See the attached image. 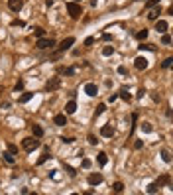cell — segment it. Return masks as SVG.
Wrapping results in <instances>:
<instances>
[{"instance_id":"1","label":"cell","mask_w":173,"mask_h":195,"mask_svg":"<svg viewBox=\"0 0 173 195\" xmlns=\"http://www.w3.org/2000/svg\"><path fill=\"white\" fill-rule=\"evenodd\" d=\"M67 12L73 20H79L81 14H83V8H81L79 2H67Z\"/></svg>"},{"instance_id":"2","label":"cell","mask_w":173,"mask_h":195,"mask_svg":"<svg viewBox=\"0 0 173 195\" xmlns=\"http://www.w3.org/2000/svg\"><path fill=\"white\" fill-rule=\"evenodd\" d=\"M22 148L26 152H34L36 148H39V140L36 136H30V138H24L22 140Z\"/></svg>"},{"instance_id":"3","label":"cell","mask_w":173,"mask_h":195,"mask_svg":"<svg viewBox=\"0 0 173 195\" xmlns=\"http://www.w3.org/2000/svg\"><path fill=\"white\" fill-rule=\"evenodd\" d=\"M73 44H75V38H73V36H69V38H65V40H63V41H61V44H59V49H57V53H55V55H53V57H57V55H59V53L67 51V49L71 47Z\"/></svg>"},{"instance_id":"4","label":"cell","mask_w":173,"mask_h":195,"mask_svg":"<svg viewBox=\"0 0 173 195\" xmlns=\"http://www.w3.org/2000/svg\"><path fill=\"white\" fill-rule=\"evenodd\" d=\"M61 87V79L59 77H51L47 83H45V91L47 93H53V91H57Z\"/></svg>"},{"instance_id":"5","label":"cell","mask_w":173,"mask_h":195,"mask_svg":"<svg viewBox=\"0 0 173 195\" xmlns=\"http://www.w3.org/2000/svg\"><path fill=\"white\" fill-rule=\"evenodd\" d=\"M148 65H150V61H148L146 57H142V55L134 59V67L138 69V71H144V69H148Z\"/></svg>"},{"instance_id":"6","label":"cell","mask_w":173,"mask_h":195,"mask_svg":"<svg viewBox=\"0 0 173 195\" xmlns=\"http://www.w3.org/2000/svg\"><path fill=\"white\" fill-rule=\"evenodd\" d=\"M53 45H55V41H53L51 38L49 40L47 38H38V49H47V47L51 49Z\"/></svg>"},{"instance_id":"7","label":"cell","mask_w":173,"mask_h":195,"mask_svg":"<svg viewBox=\"0 0 173 195\" xmlns=\"http://www.w3.org/2000/svg\"><path fill=\"white\" fill-rule=\"evenodd\" d=\"M22 6H24V0H8V8L12 12H20Z\"/></svg>"},{"instance_id":"8","label":"cell","mask_w":173,"mask_h":195,"mask_svg":"<svg viewBox=\"0 0 173 195\" xmlns=\"http://www.w3.org/2000/svg\"><path fill=\"white\" fill-rule=\"evenodd\" d=\"M85 93L89 95V97H97V95H98V87L94 85V83H86V85H85Z\"/></svg>"},{"instance_id":"9","label":"cell","mask_w":173,"mask_h":195,"mask_svg":"<svg viewBox=\"0 0 173 195\" xmlns=\"http://www.w3.org/2000/svg\"><path fill=\"white\" fill-rule=\"evenodd\" d=\"M112 134H114V128L110 124H104L100 128V136H104V138H112Z\"/></svg>"},{"instance_id":"10","label":"cell","mask_w":173,"mask_h":195,"mask_svg":"<svg viewBox=\"0 0 173 195\" xmlns=\"http://www.w3.org/2000/svg\"><path fill=\"white\" fill-rule=\"evenodd\" d=\"M86 181H89V185H98L102 181V173H90Z\"/></svg>"},{"instance_id":"11","label":"cell","mask_w":173,"mask_h":195,"mask_svg":"<svg viewBox=\"0 0 173 195\" xmlns=\"http://www.w3.org/2000/svg\"><path fill=\"white\" fill-rule=\"evenodd\" d=\"M167 28H169V24H167L165 20H155V30H158L159 34H165Z\"/></svg>"},{"instance_id":"12","label":"cell","mask_w":173,"mask_h":195,"mask_svg":"<svg viewBox=\"0 0 173 195\" xmlns=\"http://www.w3.org/2000/svg\"><path fill=\"white\" fill-rule=\"evenodd\" d=\"M53 124H55V126H65V124H67V117H65V114H55V117H53Z\"/></svg>"},{"instance_id":"13","label":"cell","mask_w":173,"mask_h":195,"mask_svg":"<svg viewBox=\"0 0 173 195\" xmlns=\"http://www.w3.org/2000/svg\"><path fill=\"white\" fill-rule=\"evenodd\" d=\"M75 110H77V103H75V101H73V99H71V101H69L67 105H65V113H67V114H73V113H75Z\"/></svg>"},{"instance_id":"14","label":"cell","mask_w":173,"mask_h":195,"mask_svg":"<svg viewBox=\"0 0 173 195\" xmlns=\"http://www.w3.org/2000/svg\"><path fill=\"white\" fill-rule=\"evenodd\" d=\"M32 132H34L36 138H42L43 136V128L39 126V124H32Z\"/></svg>"},{"instance_id":"15","label":"cell","mask_w":173,"mask_h":195,"mask_svg":"<svg viewBox=\"0 0 173 195\" xmlns=\"http://www.w3.org/2000/svg\"><path fill=\"white\" fill-rule=\"evenodd\" d=\"M49 158H51V156H49V148H45V150H43V154L39 156V160H38V165H42V164H45V162H47Z\"/></svg>"},{"instance_id":"16","label":"cell","mask_w":173,"mask_h":195,"mask_svg":"<svg viewBox=\"0 0 173 195\" xmlns=\"http://www.w3.org/2000/svg\"><path fill=\"white\" fill-rule=\"evenodd\" d=\"M2 156H4V162H6V164H10V165L16 164V158H14V154H12V152H4Z\"/></svg>"},{"instance_id":"17","label":"cell","mask_w":173,"mask_h":195,"mask_svg":"<svg viewBox=\"0 0 173 195\" xmlns=\"http://www.w3.org/2000/svg\"><path fill=\"white\" fill-rule=\"evenodd\" d=\"M97 162H98V165H106L108 164V156H106L104 152H100V154L97 156Z\"/></svg>"},{"instance_id":"18","label":"cell","mask_w":173,"mask_h":195,"mask_svg":"<svg viewBox=\"0 0 173 195\" xmlns=\"http://www.w3.org/2000/svg\"><path fill=\"white\" fill-rule=\"evenodd\" d=\"M159 14H161V10H159V8H154V10H151L150 14H148V20H151V22H155Z\"/></svg>"},{"instance_id":"19","label":"cell","mask_w":173,"mask_h":195,"mask_svg":"<svg viewBox=\"0 0 173 195\" xmlns=\"http://www.w3.org/2000/svg\"><path fill=\"white\" fill-rule=\"evenodd\" d=\"M118 97H120L122 101H126V103H128V101H132V95H130V93H128V91H126V89H122L120 93H118Z\"/></svg>"},{"instance_id":"20","label":"cell","mask_w":173,"mask_h":195,"mask_svg":"<svg viewBox=\"0 0 173 195\" xmlns=\"http://www.w3.org/2000/svg\"><path fill=\"white\" fill-rule=\"evenodd\" d=\"M148 34H150L148 30H140V32H136V40H138V41H144V40L148 38Z\"/></svg>"},{"instance_id":"21","label":"cell","mask_w":173,"mask_h":195,"mask_svg":"<svg viewBox=\"0 0 173 195\" xmlns=\"http://www.w3.org/2000/svg\"><path fill=\"white\" fill-rule=\"evenodd\" d=\"M138 49H140V51H155V45H150V44H142V45H138Z\"/></svg>"},{"instance_id":"22","label":"cell","mask_w":173,"mask_h":195,"mask_svg":"<svg viewBox=\"0 0 173 195\" xmlns=\"http://www.w3.org/2000/svg\"><path fill=\"white\" fill-rule=\"evenodd\" d=\"M161 187V185L158 183V181H154V183H150L148 185V193H158V189Z\"/></svg>"},{"instance_id":"23","label":"cell","mask_w":173,"mask_h":195,"mask_svg":"<svg viewBox=\"0 0 173 195\" xmlns=\"http://www.w3.org/2000/svg\"><path fill=\"white\" fill-rule=\"evenodd\" d=\"M142 132H146V134H150V132H154V126H151L150 122H142Z\"/></svg>"},{"instance_id":"24","label":"cell","mask_w":173,"mask_h":195,"mask_svg":"<svg viewBox=\"0 0 173 195\" xmlns=\"http://www.w3.org/2000/svg\"><path fill=\"white\" fill-rule=\"evenodd\" d=\"M112 53H114V47H112V45H104V47H102V55H104V57L112 55Z\"/></svg>"},{"instance_id":"25","label":"cell","mask_w":173,"mask_h":195,"mask_svg":"<svg viewBox=\"0 0 173 195\" xmlns=\"http://www.w3.org/2000/svg\"><path fill=\"white\" fill-rule=\"evenodd\" d=\"M32 97H34V93H24V95H20L18 101L20 103H28V101H32Z\"/></svg>"},{"instance_id":"26","label":"cell","mask_w":173,"mask_h":195,"mask_svg":"<svg viewBox=\"0 0 173 195\" xmlns=\"http://www.w3.org/2000/svg\"><path fill=\"white\" fill-rule=\"evenodd\" d=\"M112 191H116V193H122V191H124V183H122V181H116V183L112 185Z\"/></svg>"},{"instance_id":"27","label":"cell","mask_w":173,"mask_h":195,"mask_svg":"<svg viewBox=\"0 0 173 195\" xmlns=\"http://www.w3.org/2000/svg\"><path fill=\"white\" fill-rule=\"evenodd\" d=\"M161 160L165 162V164H171V154H169V150H163V152H161Z\"/></svg>"},{"instance_id":"28","label":"cell","mask_w":173,"mask_h":195,"mask_svg":"<svg viewBox=\"0 0 173 195\" xmlns=\"http://www.w3.org/2000/svg\"><path fill=\"white\" fill-rule=\"evenodd\" d=\"M34 36L36 38H45V30L43 28H34Z\"/></svg>"},{"instance_id":"29","label":"cell","mask_w":173,"mask_h":195,"mask_svg":"<svg viewBox=\"0 0 173 195\" xmlns=\"http://www.w3.org/2000/svg\"><path fill=\"white\" fill-rule=\"evenodd\" d=\"M104 110H106V105H98V106H97V110H94V117H100Z\"/></svg>"},{"instance_id":"30","label":"cell","mask_w":173,"mask_h":195,"mask_svg":"<svg viewBox=\"0 0 173 195\" xmlns=\"http://www.w3.org/2000/svg\"><path fill=\"white\" fill-rule=\"evenodd\" d=\"M171 65H173V57H167V59L161 63V67H163V69H169Z\"/></svg>"},{"instance_id":"31","label":"cell","mask_w":173,"mask_h":195,"mask_svg":"<svg viewBox=\"0 0 173 195\" xmlns=\"http://www.w3.org/2000/svg\"><path fill=\"white\" fill-rule=\"evenodd\" d=\"M161 44H163V45H169V44H171V36H169V34H163V36H161Z\"/></svg>"},{"instance_id":"32","label":"cell","mask_w":173,"mask_h":195,"mask_svg":"<svg viewBox=\"0 0 173 195\" xmlns=\"http://www.w3.org/2000/svg\"><path fill=\"white\" fill-rule=\"evenodd\" d=\"M159 2H161V0H146V6L148 8H154V6H158Z\"/></svg>"},{"instance_id":"33","label":"cell","mask_w":173,"mask_h":195,"mask_svg":"<svg viewBox=\"0 0 173 195\" xmlns=\"http://www.w3.org/2000/svg\"><path fill=\"white\" fill-rule=\"evenodd\" d=\"M65 169H67V173H69L71 177H75V176H77V169H75V168H71V165H65Z\"/></svg>"},{"instance_id":"34","label":"cell","mask_w":173,"mask_h":195,"mask_svg":"<svg viewBox=\"0 0 173 195\" xmlns=\"http://www.w3.org/2000/svg\"><path fill=\"white\" fill-rule=\"evenodd\" d=\"M158 183H159V185H163V183H169V176H161V177L158 179Z\"/></svg>"},{"instance_id":"35","label":"cell","mask_w":173,"mask_h":195,"mask_svg":"<svg viewBox=\"0 0 173 195\" xmlns=\"http://www.w3.org/2000/svg\"><path fill=\"white\" fill-rule=\"evenodd\" d=\"M90 164H93V162H90V160H86V158H83V162H81V165H83L85 169H89V168H90Z\"/></svg>"},{"instance_id":"36","label":"cell","mask_w":173,"mask_h":195,"mask_svg":"<svg viewBox=\"0 0 173 195\" xmlns=\"http://www.w3.org/2000/svg\"><path fill=\"white\" fill-rule=\"evenodd\" d=\"M8 152H12V154H18V146H14V144H8Z\"/></svg>"},{"instance_id":"37","label":"cell","mask_w":173,"mask_h":195,"mask_svg":"<svg viewBox=\"0 0 173 195\" xmlns=\"http://www.w3.org/2000/svg\"><path fill=\"white\" fill-rule=\"evenodd\" d=\"M61 73H65V75H73V73H75V67H67V69H61Z\"/></svg>"},{"instance_id":"38","label":"cell","mask_w":173,"mask_h":195,"mask_svg":"<svg viewBox=\"0 0 173 195\" xmlns=\"http://www.w3.org/2000/svg\"><path fill=\"white\" fill-rule=\"evenodd\" d=\"M86 140H89V144H93V146L98 142V140H97V136H94V134H89V138H86Z\"/></svg>"},{"instance_id":"39","label":"cell","mask_w":173,"mask_h":195,"mask_svg":"<svg viewBox=\"0 0 173 195\" xmlns=\"http://www.w3.org/2000/svg\"><path fill=\"white\" fill-rule=\"evenodd\" d=\"M12 26H20V28H24V26H26V22H22V20H12Z\"/></svg>"},{"instance_id":"40","label":"cell","mask_w":173,"mask_h":195,"mask_svg":"<svg viewBox=\"0 0 173 195\" xmlns=\"http://www.w3.org/2000/svg\"><path fill=\"white\" fill-rule=\"evenodd\" d=\"M134 148H136V150H142V148H144V142H142V140H136V142H134Z\"/></svg>"},{"instance_id":"41","label":"cell","mask_w":173,"mask_h":195,"mask_svg":"<svg viewBox=\"0 0 173 195\" xmlns=\"http://www.w3.org/2000/svg\"><path fill=\"white\" fill-rule=\"evenodd\" d=\"M22 89H24V81H18V83H16V87H14V91L18 93V91H22Z\"/></svg>"},{"instance_id":"42","label":"cell","mask_w":173,"mask_h":195,"mask_svg":"<svg viewBox=\"0 0 173 195\" xmlns=\"http://www.w3.org/2000/svg\"><path fill=\"white\" fill-rule=\"evenodd\" d=\"M61 142H63V144H73V142H75V138H65V136H63Z\"/></svg>"},{"instance_id":"43","label":"cell","mask_w":173,"mask_h":195,"mask_svg":"<svg viewBox=\"0 0 173 195\" xmlns=\"http://www.w3.org/2000/svg\"><path fill=\"white\" fill-rule=\"evenodd\" d=\"M118 73H120V75H126V73H128V69H126L124 65H120V67H118Z\"/></svg>"},{"instance_id":"44","label":"cell","mask_w":173,"mask_h":195,"mask_svg":"<svg viewBox=\"0 0 173 195\" xmlns=\"http://www.w3.org/2000/svg\"><path fill=\"white\" fill-rule=\"evenodd\" d=\"M116 99H118V93H112V95H110V97H108V103H114V101H116Z\"/></svg>"},{"instance_id":"45","label":"cell","mask_w":173,"mask_h":195,"mask_svg":"<svg viewBox=\"0 0 173 195\" xmlns=\"http://www.w3.org/2000/svg\"><path fill=\"white\" fill-rule=\"evenodd\" d=\"M94 44V38H86L85 40V45H93Z\"/></svg>"},{"instance_id":"46","label":"cell","mask_w":173,"mask_h":195,"mask_svg":"<svg viewBox=\"0 0 173 195\" xmlns=\"http://www.w3.org/2000/svg\"><path fill=\"white\" fill-rule=\"evenodd\" d=\"M144 95H146V89H140V91H138V95H136V97H138V99H142Z\"/></svg>"},{"instance_id":"47","label":"cell","mask_w":173,"mask_h":195,"mask_svg":"<svg viewBox=\"0 0 173 195\" xmlns=\"http://www.w3.org/2000/svg\"><path fill=\"white\" fill-rule=\"evenodd\" d=\"M102 40H104V41H110V40H112V36H110V34H104V36H102Z\"/></svg>"},{"instance_id":"48","label":"cell","mask_w":173,"mask_h":195,"mask_svg":"<svg viewBox=\"0 0 173 195\" xmlns=\"http://www.w3.org/2000/svg\"><path fill=\"white\" fill-rule=\"evenodd\" d=\"M45 6H47V8H51V6H53V0H45Z\"/></svg>"},{"instance_id":"49","label":"cell","mask_w":173,"mask_h":195,"mask_svg":"<svg viewBox=\"0 0 173 195\" xmlns=\"http://www.w3.org/2000/svg\"><path fill=\"white\" fill-rule=\"evenodd\" d=\"M73 2H79V4H81V0H73Z\"/></svg>"},{"instance_id":"50","label":"cell","mask_w":173,"mask_h":195,"mask_svg":"<svg viewBox=\"0 0 173 195\" xmlns=\"http://www.w3.org/2000/svg\"><path fill=\"white\" fill-rule=\"evenodd\" d=\"M0 91H2V87H0Z\"/></svg>"},{"instance_id":"51","label":"cell","mask_w":173,"mask_h":195,"mask_svg":"<svg viewBox=\"0 0 173 195\" xmlns=\"http://www.w3.org/2000/svg\"><path fill=\"white\" fill-rule=\"evenodd\" d=\"M144 2H146V0H144Z\"/></svg>"}]
</instances>
